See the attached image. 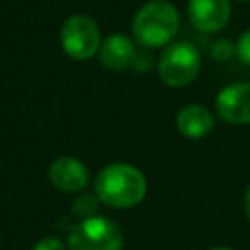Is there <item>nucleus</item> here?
<instances>
[{
  "label": "nucleus",
  "instance_id": "f257e3e1",
  "mask_svg": "<svg viewBox=\"0 0 250 250\" xmlns=\"http://www.w3.org/2000/svg\"><path fill=\"white\" fill-rule=\"evenodd\" d=\"M94 189L102 203L115 209H129L145 199L146 180L139 168L125 162H115L98 172Z\"/></svg>",
  "mask_w": 250,
  "mask_h": 250
},
{
  "label": "nucleus",
  "instance_id": "f03ea898",
  "mask_svg": "<svg viewBox=\"0 0 250 250\" xmlns=\"http://www.w3.org/2000/svg\"><path fill=\"white\" fill-rule=\"evenodd\" d=\"M180 29V14L168 0H150L143 4L131 21L133 37L146 49L168 45Z\"/></svg>",
  "mask_w": 250,
  "mask_h": 250
},
{
  "label": "nucleus",
  "instance_id": "7ed1b4c3",
  "mask_svg": "<svg viewBox=\"0 0 250 250\" xmlns=\"http://www.w3.org/2000/svg\"><path fill=\"white\" fill-rule=\"evenodd\" d=\"M201 68V55L189 41L170 43L158 57V76L166 86L182 88L195 80Z\"/></svg>",
  "mask_w": 250,
  "mask_h": 250
},
{
  "label": "nucleus",
  "instance_id": "20e7f679",
  "mask_svg": "<svg viewBox=\"0 0 250 250\" xmlns=\"http://www.w3.org/2000/svg\"><path fill=\"white\" fill-rule=\"evenodd\" d=\"M68 250H121V229L107 217H88L72 227L68 232Z\"/></svg>",
  "mask_w": 250,
  "mask_h": 250
},
{
  "label": "nucleus",
  "instance_id": "39448f33",
  "mask_svg": "<svg viewBox=\"0 0 250 250\" xmlns=\"http://www.w3.org/2000/svg\"><path fill=\"white\" fill-rule=\"evenodd\" d=\"M59 39L62 51L74 61H88L96 53H100L102 47V37L96 21L84 14L66 18L61 27Z\"/></svg>",
  "mask_w": 250,
  "mask_h": 250
},
{
  "label": "nucleus",
  "instance_id": "423d86ee",
  "mask_svg": "<svg viewBox=\"0 0 250 250\" xmlns=\"http://www.w3.org/2000/svg\"><path fill=\"white\" fill-rule=\"evenodd\" d=\"M217 115L230 125L250 123V82H232L215 98Z\"/></svg>",
  "mask_w": 250,
  "mask_h": 250
},
{
  "label": "nucleus",
  "instance_id": "0eeeda50",
  "mask_svg": "<svg viewBox=\"0 0 250 250\" xmlns=\"http://www.w3.org/2000/svg\"><path fill=\"white\" fill-rule=\"evenodd\" d=\"M230 0H189L188 18L189 23L201 33H217L230 20Z\"/></svg>",
  "mask_w": 250,
  "mask_h": 250
},
{
  "label": "nucleus",
  "instance_id": "6e6552de",
  "mask_svg": "<svg viewBox=\"0 0 250 250\" xmlns=\"http://www.w3.org/2000/svg\"><path fill=\"white\" fill-rule=\"evenodd\" d=\"M47 176H49V182L53 184V188L62 193H78L90 182L88 168L78 158H72V156L55 158L49 166Z\"/></svg>",
  "mask_w": 250,
  "mask_h": 250
},
{
  "label": "nucleus",
  "instance_id": "1a4fd4ad",
  "mask_svg": "<svg viewBox=\"0 0 250 250\" xmlns=\"http://www.w3.org/2000/svg\"><path fill=\"white\" fill-rule=\"evenodd\" d=\"M100 62L107 70H123L133 62L135 57V45L131 37L125 33H113L107 39L102 41L100 47Z\"/></svg>",
  "mask_w": 250,
  "mask_h": 250
},
{
  "label": "nucleus",
  "instance_id": "9d476101",
  "mask_svg": "<svg viewBox=\"0 0 250 250\" xmlns=\"http://www.w3.org/2000/svg\"><path fill=\"white\" fill-rule=\"evenodd\" d=\"M176 127L188 139H201V137H205L213 131L215 117L205 105L191 104V105H186L178 111Z\"/></svg>",
  "mask_w": 250,
  "mask_h": 250
},
{
  "label": "nucleus",
  "instance_id": "9b49d317",
  "mask_svg": "<svg viewBox=\"0 0 250 250\" xmlns=\"http://www.w3.org/2000/svg\"><path fill=\"white\" fill-rule=\"evenodd\" d=\"M96 209H98V195L94 197V195H88V193L80 195V197L74 201V205H72L74 215H78V217H82V219L94 217Z\"/></svg>",
  "mask_w": 250,
  "mask_h": 250
},
{
  "label": "nucleus",
  "instance_id": "f8f14e48",
  "mask_svg": "<svg viewBox=\"0 0 250 250\" xmlns=\"http://www.w3.org/2000/svg\"><path fill=\"white\" fill-rule=\"evenodd\" d=\"M234 55H236V43H230L229 39H217L211 45V57L219 62L230 61Z\"/></svg>",
  "mask_w": 250,
  "mask_h": 250
},
{
  "label": "nucleus",
  "instance_id": "ddd939ff",
  "mask_svg": "<svg viewBox=\"0 0 250 250\" xmlns=\"http://www.w3.org/2000/svg\"><path fill=\"white\" fill-rule=\"evenodd\" d=\"M236 57L246 64L250 66V29H246L238 41H236Z\"/></svg>",
  "mask_w": 250,
  "mask_h": 250
},
{
  "label": "nucleus",
  "instance_id": "4468645a",
  "mask_svg": "<svg viewBox=\"0 0 250 250\" xmlns=\"http://www.w3.org/2000/svg\"><path fill=\"white\" fill-rule=\"evenodd\" d=\"M31 250H66V246H64L62 240L57 238V236H45V238H41Z\"/></svg>",
  "mask_w": 250,
  "mask_h": 250
},
{
  "label": "nucleus",
  "instance_id": "2eb2a0df",
  "mask_svg": "<svg viewBox=\"0 0 250 250\" xmlns=\"http://www.w3.org/2000/svg\"><path fill=\"white\" fill-rule=\"evenodd\" d=\"M242 207H244V215H246V219L250 221V184H248V188H246V191H244Z\"/></svg>",
  "mask_w": 250,
  "mask_h": 250
},
{
  "label": "nucleus",
  "instance_id": "dca6fc26",
  "mask_svg": "<svg viewBox=\"0 0 250 250\" xmlns=\"http://www.w3.org/2000/svg\"><path fill=\"white\" fill-rule=\"evenodd\" d=\"M209 250H234L230 246H215V248H209Z\"/></svg>",
  "mask_w": 250,
  "mask_h": 250
},
{
  "label": "nucleus",
  "instance_id": "f3484780",
  "mask_svg": "<svg viewBox=\"0 0 250 250\" xmlns=\"http://www.w3.org/2000/svg\"><path fill=\"white\" fill-rule=\"evenodd\" d=\"M240 2H250V0H240Z\"/></svg>",
  "mask_w": 250,
  "mask_h": 250
}]
</instances>
